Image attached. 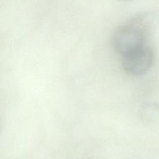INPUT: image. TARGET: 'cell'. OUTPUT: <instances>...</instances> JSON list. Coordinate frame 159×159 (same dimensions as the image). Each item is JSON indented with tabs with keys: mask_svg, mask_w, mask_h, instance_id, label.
Here are the masks:
<instances>
[{
	"mask_svg": "<svg viewBox=\"0 0 159 159\" xmlns=\"http://www.w3.org/2000/svg\"><path fill=\"white\" fill-rule=\"evenodd\" d=\"M139 116L147 124L159 122V102L150 101L143 104L139 108Z\"/></svg>",
	"mask_w": 159,
	"mask_h": 159,
	"instance_id": "cell-3",
	"label": "cell"
},
{
	"mask_svg": "<svg viewBox=\"0 0 159 159\" xmlns=\"http://www.w3.org/2000/svg\"><path fill=\"white\" fill-rule=\"evenodd\" d=\"M141 17H136L119 26L111 37L114 50L122 56L145 45L147 25Z\"/></svg>",
	"mask_w": 159,
	"mask_h": 159,
	"instance_id": "cell-1",
	"label": "cell"
},
{
	"mask_svg": "<svg viewBox=\"0 0 159 159\" xmlns=\"http://www.w3.org/2000/svg\"><path fill=\"white\" fill-rule=\"evenodd\" d=\"M154 62L152 49L146 45L122 56V66L129 75L137 76L148 72Z\"/></svg>",
	"mask_w": 159,
	"mask_h": 159,
	"instance_id": "cell-2",
	"label": "cell"
}]
</instances>
